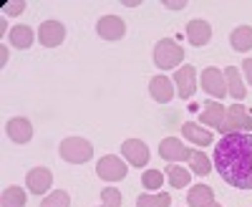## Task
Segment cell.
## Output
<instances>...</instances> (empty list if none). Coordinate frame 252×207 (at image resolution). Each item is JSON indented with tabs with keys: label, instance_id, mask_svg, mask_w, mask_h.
<instances>
[{
	"label": "cell",
	"instance_id": "15",
	"mask_svg": "<svg viewBox=\"0 0 252 207\" xmlns=\"http://www.w3.org/2000/svg\"><path fill=\"white\" fill-rule=\"evenodd\" d=\"M187 38L192 46H207L209 38H212V26L207 23V20H189L187 23Z\"/></svg>",
	"mask_w": 252,
	"mask_h": 207
},
{
	"label": "cell",
	"instance_id": "31",
	"mask_svg": "<svg viewBox=\"0 0 252 207\" xmlns=\"http://www.w3.org/2000/svg\"><path fill=\"white\" fill-rule=\"evenodd\" d=\"M164 5L169 8V10H182L187 5V0H164Z\"/></svg>",
	"mask_w": 252,
	"mask_h": 207
},
{
	"label": "cell",
	"instance_id": "29",
	"mask_svg": "<svg viewBox=\"0 0 252 207\" xmlns=\"http://www.w3.org/2000/svg\"><path fill=\"white\" fill-rule=\"evenodd\" d=\"M26 10V0H13V3H5V13L10 15H20Z\"/></svg>",
	"mask_w": 252,
	"mask_h": 207
},
{
	"label": "cell",
	"instance_id": "26",
	"mask_svg": "<svg viewBox=\"0 0 252 207\" xmlns=\"http://www.w3.org/2000/svg\"><path fill=\"white\" fill-rule=\"evenodd\" d=\"M40 207H71V195L66 190H56L40 202Z\"/></svg>",
	"mask_w": 252,
	"mask_h": 207
},
{
	"label": "cell",
	"instance_id": "12",
	"mask_svg": "<svg viewBox=\"0 0 252 207\" xmlns=\"http://www.w3.org/2000/svg\"><path fill=\"white\" fill-rule=\"evenodd\" d=\"M98 35L103 40H121L124 33H126V23L119 18V15H103L98 20V26H96Z\"/></svg>",
	"mask_w": 252,
	"mask_h": 207
},
{
	"label": "cell",
	"instance_id": "33",
	"mask_svg": "<svg viewBox=\"0 0 252 207\" xmlns=\"http://www.w3.org/2000/svg\"><path fill=\"white\" fill-rule=\"evenodd\" d=\"M207 207H222V205H217V202H212V205H207Z\"/></svg>",
	"mask_w": 252,
	"mask_h": 207
},
{
	"label": "cell",
	"instance_id": "6",
	"mask_svg": "<svg viewBox=\"0 0 252 207\" xmlns=\"http://www.w3.org/2000/svg\"><path fill=\"white\" fill-rule=\"evenodd\" d=\"M202 89L209 94V99H224L227 96V81H224V73L215 66H209L202 71Z\"/></svg>",
	"mask_w": 252,
	"mask_h": 207
},
{
	"label": "cell",
	"instance_id": "10",
	"mask_svg": "<svg viewBox=\"0 0 252 207\" xmlns=\"http://www.w3.org/2000/svg\"><path fill=\"white\" fill-rule=\"evenodd\" d=\"M159 154L166 159V162H189V157L194 154V149H189V147H184V144L179 141V139H174V137H166L161 144H159Z\"/></svg>",
	"mask_w": 252,
	"mask_h": 207
},
{
	"label": "cell",
	"instance_id": "30",
	"mask_svg": "<svg viewBox=\"0 0 252 207\" xmlns=\"http://www.w3.org/2000/svg\"><path fill=\"white\" fill-rule=\"evenodd\" d=\"M242 71H245V78H247V84L252 86V58H245V61H242Z\"/></svg>",
	"mask_w": 252,
	"mask_h": 207
},
{
	"label": "cell",
	"instance_id": "25",
	"mask_svg": "<svg viewBox=\"0 0 252 207\" xmlns=\"http://www.w3.org/2000/svg\"><path fill=\"white\" fill-rule=\"evenodd\" d=\"M189 167H192L194 174L204 177V174L212 172V162H209V157H207L204 152H194L192 157H189Z\"/></svg>",
	"mask_w": 252,
	"mask_h": 207
},
{
	"label": "cell",
	"instance_id": "27",
	"mask_svg": "<svg viewBox=\"0 0 252 207\" xmlns=\"http://www.w3.org/2000/svg\"><path fill=\"white\" fill-rule=\"evenodd\" d=\"M141 184L149 192H154V190H159L161 184H164V174L159 172V170H144V174H141Z\"/></svg>",
	"mask_w": 252,
	"mask_h": 207
},
{
	"label": "cell",
	"instance_id": "32",
	"mask_svg": "<svg viewBox=\"0 0 252 207\" xmlns=\"http://www.w3.org/2000/svg\"><path fill=\"white\" fill-rule=\"evenodd\" d=\"M124 5H129V8H136V5H141L139 0H124Z\"/></svg>",
	"mask_w": 252,
	"mask_h": 207
},
{
	"label": "cell",
	"instance_id": "1",
	"mask_svg": "<svg viewBox=\"0 0 252 207\" xmlns=\"http://www.w3.org/2000/svg\"><path fill=\"white\" fill-rule=\"evenodd\" d=\"M215 170L237 190H252V134H227L215 144Z\"/></svg>",
	"mask_w": 252,
	"mask_h": 207
},
{
	"label": "cell",
	"instance_id": "3",
	"mask_svg": "<svg viewBox=\"0 0 252 207\" xmlns=\"http://www.w3.org/2000/svg\"><path fill=\"white\" fill-rule=\"evenodd\" d=\"M58 152H61L63 159L71 162V164H83V162L91 159L94 147H91V141L83 139V137H66V139L61 141Z\"/></svg>",
	"mask_w": 252,
	"mask_h": 207
},
{
	"label": "cell",
	"instance_id": "11",
	"mask_svg": "<svg viewBox=\"0 0 252 207\" xmlns=\"http://www.w3.org/2000/svg\"><path fill=\"white\" fill-rule=\"evenodd\" d=\"M63 38H66V28H63V23H58V20H46L38 31V40H40V46H46V48L61 46Z\"/></svg>",
	"mask_w": 252,
	"mask_h": 207
},
{
	"label": "cell",
	"instance_id": "2",
	"mask_svg": "<svg viewBox=\"0 0 252 207\" xmlns=\"http://www.w3.org/2000/svg\"><path fill=\"white\" fill-rule=\"evenodd\" d=\"M184 61V48L172 38H161L159 43L154 46V64L161 71H169L174 66H179Z\"/></svg>",
	"mask_w": 252,
	"mask_h": 207
},
{
	"label": "cell",
	"instance_id": "16",
	"mask_svg": "<svg viewBox=\"0 0 252 207\" xmlns=\"http://www.w3.org/2000/svg\"><path fill=\"white\" fill-rule=\"evenodd\" d=\"M149 94L159 104H169L174 99V86H172V81L166 76H154L152 84H149Z\"/></svg>",
	"mask_w": 252,
	"mask_h": 207
},
{
	"label": "cell",
	"instance_id": "13",
	"mask_svg": "<svg viewBox=\"0 0 252 207\" xmlns=\"http://www.w3.org/2000/svg\"><path fill=\"white\" fill-rule=\"evenodd\" d=\"M224 116H227V106H224V104L209 99V101L204 104L202 114H199V121L204 124V127H215V129L220 132L222 124H224Z\"/></svg>",
	"mask_w": 252,
	"mask_h": 207
},
{
	"label": "cell",
	"instance_id": "23",
	"mask_svg": "<svg viewBox=\"0 0 252 207\" xmlns=\"http://www.w3.org/2000/svg\"><path fill=\"white\" fill-rule=\"evenodd\" d=\"M0 207H26V192L15 187V184H10L0 195Z\"/></svg>",
	"mask_w": 252,
	"mask_h": 207
},
{
	"label": "cell",
	"instance_id": "14",
	"mask_svg": "<svg viewBox=\"0 0 252 207\" xmlns=\"http://www.w3.org/2000/svg\"><path fill=\"white\" fill-rule=\"evenodd\" d=\"M5 132H8L10 141H15V144H28V141L33 139V124H31L28 119H23V116H15V119H10V121L5 124Z\"/></svg>",
	"mask_w": 252,
	"mask_h": 207
},
{
	"label": "cell",
	"instance_id": "18",
	"mask_svg": "<svg viewBox=\"0 0 252 207\" xmlns=\"http://www.w3.org/2000/svg\"><path fill=\"white\" fill-rule=\"evenodd\" d=\"M182 134H184V139H189L192 144H197V147H209V144H212V132L197 127L194 121L182 124Z\"/></svg>",
	"mask_w": 252,
	"mask_h": 207
},
{
	"label": "cell",
	"instance_id": "28",
	"mask_svg": "<svg viewBox=\"0 0 252 207\" xmlns=\"http://www.w3.org/2000/svg\"><path fill=\"white\" fill-rule=\"evenodd\" d=\"M101 207H121V192L116 187H103V192H101Z\"/></svg>",
	"mask_w": 252,
	"mask_h": 207
},
{
	"label": "cell",
	"instance_id": "21",
	"mask_svg": "<svg viewBox=\"0 0 252 207\" xmlns=\"http://www.w3.org/2000/svg\"><path fill=\"white\" fill-rule=\"evenodd\" d=\"M229 40H232V48L245 53L252 48V26H237L232 31V35H229Z\"/></svg>",
	"mask_w": 252,
	"mask_h": 207
},
{
	"label": "cell",
	"instance_id": "9",
	"mask_svg": "<svg viewBox=\"0 0 252 207\" xmlns=\"http://www.w3.org/2000/svg\"><path fill=\"white\" fill-rule=\"evenodd\" d=\"M174 86H177V94L182 99H192L194 91H197V71L194 66H182L177 69L174 73Z\"/></svg>",
	"mask_w": 252,
	"mask_h": 207
},
{
	"label": "cell",
	"instance_id": "20",
	"mask_svg": "<svg viewBox=\"0 0 252 207\" xmlns=\"http://www.w3.org/2000/svg\"><path fill=\"white\" fill-rule=\"evenodd\" d=\"M224 81H227V94H232V99L242 101L245 94H247V89H245L242 78H240L237 66H227V69H224Z\"/></svg>",
	"mask_w": 252,
	"mask_h": 207
},
{
	"label": "cell",
	"instance_id": "19",
	"mask_svg": "<svg viewBox=\"0 0 252 207\" xmlns=\"http://www.w3.org/2000/svg\"><path fill=\"white\" fill-rule=\"evenodd\" d=\"M35 40V33L31 31V26H13L10 28V46L18 48V51H26L33 46Z\"/></svg>",
	"mask_w": 252,
	"mask_h": 207
},
{
	"label": "cell",
	"instance_id": "4",
	"mask_svg": "<svg viewBox=\"0 0 252 207\" xmlns=\"http://www.w3.org/2000/svg\"><path fill=\"white\" fill-rule=\"evenodd\" d=\"M252 129V111L242 104H235V106H227V116H224V124L220 134H237V132H250Z\"/></svg>",
	"mask_w": 252,
	"mask_h": 207
},
{
	"label": "cell",
	"instance_id": "17",
	"mask_svg": "<svg viewBox=\"0 0 252 207\" xmlns=\"http://www.w3.org/2000/svg\"><path fill=\"white\" fill-rule=\"evenodd\" d=\"M215 202V192L209 184H194L192 190L187 192V205L189 207H207Z\"/></svg>",
	"mask_w": 252,
	"mask_h": 207
},
{
	"label": "cell",
	"instance_id": "24",
	"mask_svg": "<svg viewBox=\"0 0 252 207\" xmlns=\"http://www.w3.org/2000/svg\"><path fill=\"white\" fill-rule=\"evenodd\" d=\"M166 174H169L172 187H189V182H192V172L187 167H177V164H172V167L166 170Z\"/></svg>",
	"mask_w": 252,
	"mask_h": 207
},
{
	"label": "cell",
	"instance_id": "8",
	"mask_svg": "<svg viewBox=\"0 0 252 207\" xmlns=\"http://www.w3.org/2000/svg\"><path fill=\"white\" fill-rule=\"evenodd\" d=\"M53 184V174L48 167H33L26 174V187L31 190V195H46Z\"/></svg>",
	"mask_w": 252,
	"mask_h": 207
},
{
	"label": "cell",
	"instance_id": "7",
	"mask_svg": "<svg viewBox=\"0 0 252 207\" xmlns=\"http://www.w3.org/2000/svg\"><path fill=\"white\" fill-rule=\"evenodd\" d=\"M121 154L131 167H146L149 164V147L141 139H126L121 144Z\"/></svg>",
	"mask_w": 252,
	"mask_h": 207
},
{
	"label": "cell",
	"instance_id": "5",
	"mask_svg": "<svg viewBox=\"0 0 252 207\" xmlns=\"http://www.w3.org/2000/svg\"><path fill=\"white\" fill-rule=\"evenodd\" d=\"M96 174H98L103 182H121L126 174H129V167L124 164V159H119V157H114V154H106V157L98 159Z\"/></svg>",
	"mask_w": 252,
	"mask_h": 207
},
{
	"label": "cell",
	"instance_id": "22",
	"mask_svg": "<svg viewBox=\"0 0 252 207\" xmlns=\"http://www.w3.org/2000/svg\"><path fill=\"white\" fill-rule=\"evenodd\" d=\"M136 207H172V195L169 192H146L136 197Z\"/></svg>",
	"mask_w": 252,
	"mask_h": 207
}]
</instances>
